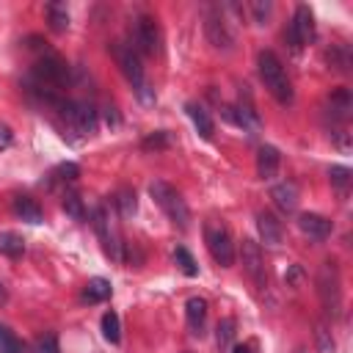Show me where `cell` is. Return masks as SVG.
Returning a JSON list of instances; mask_svg holds the SVG:
<instances>
[{"instance_id":"1","label":"cell","mask_w":353,"mask_h":353,"mask_svg":"<svg viewBox=\"0 0 353 353\" xmlns=\"http://www.w3.org/2000/svg\"><path fill=\"white\" fill-rule=\"evenodd\" d=\"M256 66H259V77H262L265 88H268L281 105L292 102V85H290V77H287V72H284L279 55H276L273 50H262V52L256 55Z\"/></svg>"},{"instance_id":"2","label":"cell","mask_w":353,"mask_h":353,"mask_svg":"<svg viewBox=\"0 0 353 353\" xmlns=\"http://www.w3.org/2000/svg\"><path fill=\"white\" fill-rule=\"evenodd\" d=\"M149 196H152L154 204L168 215V221H171L174 226L188 229V223H190V210H188L185 199L179 196V190H176L174 185H168V182H163V179H154V182H149Z\"/></svg>"},{"instance_id":"3","label":"cell","mask_w":353,"mask_h":353,"mask_svg":"<svg viewBox=\"0 0 353 353\" xmlns=\"http://www.w3.org/2000/svg\"><path fill=\"white\" fill-rule=\"evenodd\" d=\"M113 58H116V63L121 66L124 77L132 83L138 99H141V102H152L149 83H146V74H143V66H141V55H138L132 47H127V44H113Z\"/></svg>"},{"instance_id":"4","label":"cell","mask_w":353,"mask_h":353,"mask_svg":"<svg viewBox=\"0 0 353 353\" xmlns=\"http://www.w3.org/2000/svg\"><path fill=\"white\" fill-rule=\"evenodd\" d=\"M204 243H207L210 256H212L221 268H232V265H234V243H232L229 229H226L221 221H215V218L204 221Z\"/></svg>"},{"instance_id":"5","label":"cell","mask_w":353,"mask_h":353,"mask_svg":"<svg viewBox=\"0 0 353 353\" xmlns=\"http://www.w3.org/2000/svg\"><path fill=\"white\" fill-rule=\"evenodd\" d=\"M317 295H320L325 312L331 317H336L342 309V281H339V270L334 262H323V268L317 273Z\"/></svg>"},{"instance_id":"6","label":"cell","mask_w":353,"mask_h":353,"mask_svg":"<svg viewBox=\"0 0 353 353\" xmlns=\"http://www.w3.org/2000/svg\"><path fill=\"white\" fill-rule=\"evenodd\" d=\"M58 108H61V113L66 116V121H69V127L72 130H77V132H83V135H91V132H97V127H99V113H97V108L91 105V102H61L58 99Z\"/></svg>"},{"instance_id":"7","label":"cell","mask_w":353,"mask_h":353,"mask_svg":"<svg viewBox=\"0 0 353 353\" xmlns=\"http://www.w3.org/2000/svg\"><path fill=\"white\" fill-rule=\"evenodd\" d=\"M91 226L105 248V254L113 259V262H121V240L116 234V229L110 226V218H108V210L105 207H94L91 210Z\"/></svg>"},{"instance_id":"8","label":"cell","mask_w":353,"mask_h":353,"mask_svg":"<svg viewBox=\"0 0 353 353\" xmlns=\"http://www.w3.org/2000/svg\"><path fill=\"white\" fill-rule=\"evenodd\" d=\"M240 262H243V270L248 273V279L259 290H265L268 287V273H265V259H262V248H259L256 240H248L245 237L240 243Z\"/></svg>"},{"instance_id":"9","label":"cell","mask_w":353,"mask_h":353,"mask_svg":"<svg viewBox=\"0 0 353 353\" xmlns=\"http://www.w3.org/2000/svg\"><path fill=\"white\" fill-rule=\"evenodd\" d=\"M204 36L215 50H232V30L221 14V8H210L204 17Z\"/></svg>"},{"instance_id":"10","label":"cell","mask_w":353,"mask_h":353,"mask_svg":"<svg viewBox=\"0 0 353 353\" xmlns=\"http://www.w3.org/2000/svg\"><path fill=\"white\" fill-rule=\"evenodd\" d=\"M132 50L138 55H154L157 52V44H160V33H157V25L152 17H141L135 22V30H132Z\"/></svg>"},{"instance_id":"11","label":"cell","mask_w":353,"mask_h":353,"mask_svg":"<svg viewBox=\"0 0 353 353\" xmlns=\"http://www.w3.org/2000/svg\"><path fill=\"white\" fill-rule=\"evenodd\" d=\"M314 39V17L309 11V6H298L295 17L290 22V44L295 50H301L303 44H309Z\"/></svg>"},{"instance_id":"12","label":"cell","mask_w":353,"mask_h":353,"mask_svg":"<svg viewBox=\"0 0 353 353\" xmlns=\"http://www.w3.org/2000/svg\"><path fill=\"white\" fill-rule=\"evenodd\" d=\"M185 320H188V331L193 336H201L204 334V323H207V301L199 298V295L188 298V303H185Z\"/></svg>"},{"instance_id":"13","label":"cell","mask_w":353,"mask_h":353,"mask_svg":"<svg viewBox=\"0 0 353 353\" xmlns=\"http://www.w3.org/2000/svg\"><path fill=\"white\" fill-rule=\"evenodd\" d=\"M298 229L312 240H325L331 234V221L317 212H303V215H298Z\"/></svg>"},{"instance_id":"14","label":"cell","mask_w":353,"mask_h":353,"mask_svg":"<svg viewBox=\"0 0 353 353\" xmlns=\"http://www.w3.org/2000/svg\"><path fill=\"white\" fill-rule=\"evenodd\" d=\"M270 199H273V204L281 212H295V207H298V185L290 182V179H284V182H279V185L270 188Z\"/></svg>"},{"instance_id":"15","label":"cell","mask_w":353,"mask_h":353,"mask_svg":"<svg viewBox=\"0 0 353 353\" xmlns=\"http://www.w3.org/2000/svg\"><path fill=\"white\" fill-rule=\"evenodd\" d=\"M350 108H353V97L347 88H336L331 91L328 102H325V113L334 119V121H345L350 116Z\"/></svg>"},{"instance_id":"16","label":"cell","mask_w":353,"mask_h":353,"mask_svg":"<svg viewBox=\"0 0 353 353\" xmlns=\"http://www.w3.org/2000/svg\"><path fill=\"white\" fill-rule=\"evenodd\" d=\"M279 163H281V154H279L276 146L265 143V146L256 149V174H259L262 179H273L276 171H279Z\"/></svg>"},{"instance_id":"17","label":"cell","mask_w":353,"mask_h":353,"mask_svg":"<svg viewBox=\"0 0 353 353\" xmlns=\"http://www.w3.org/2000/svg\"><path fill=\"white\" fill-rule=\"evenodd\" d=\"M256 229H259V237H262L265 245H279L281 243L284 229H281V223L270 212H259L256 215Z\"/></svg>"},{"instance_id":"18","label":"cell","mask_w":353,"mask_h":353,"mask_svg":"<svg viewBox=\"0 0 353 353\" xmlns=\"http://www.w3.org/2000/svg\"><path fill=\"white\" fill-rule=\"evenodd\" d=\"M185 110H188V116H190L196 132H199L201 138H212V132H215V121H212V116H210L201 105H196V102H188Z\"/></svg>"},{"instance_id":"19","label":"cell","mask_w":353,"mask_h":353,"mask_svg":"<svg viewBox=\"0 0 353 353\" xmlns=\"http://www.w3.org/2000/svg\"><path fill=\"white\" fill-rule=\"evenodd\" d=\"M223 116L229 121H234L237 127H243V130H256L259 127V119L248 105H229V108H223Z\"/></svg>"},{"instance_id":"20","label":"cell","mask_w":353,"mask_h":353,"mask_svg":"<svg viewBox=\"0 0 353 353\" xmlns=\"http://www.w3.org/2000/svg\"><path fill=\"white\" fill-rule=\"evenodd\" d=\"M14 215L22 218V221H28V223H41L44 221L41 207L30 196H14Z\"/></svg>"},{"instance_id":"21","label":"cell","mask_w":353,"mask_h":353,"mask_svg":"<svg viewBox=\"0 0 353 353\" xmlns=\"http://www.w3.org/2000/svg\"><path fill=\"white\" fill-rule=\"evenodd\" d=\"M110 295H113V287H110V281L102 279V276L91 279V281L85 284V290H83V301H88V303H102V301H108Z\"/></svg>"},{"instance_id":"22","label":"cell","mask_w":353,"mask_h":353,"mask_svg":"<svg viewBox=\"0 0 353 353\" xmlns=\"http://www.w3.org/2000/svg\"><path fill=\"white\" fill-rule=\"evenodd\" d=\"M113 204H116V210H119V215H121V218H132V215L138 212V199H135V190H132V188H127V185H121V188L116 190Z\"/></svg>"},{"instance_id":"23","label":"cell","mask_w":353,"mask_h":353,"mask_svg":"<svg viewBox=\"0 0 353 353\" xmlns=\"http://www.w3.org/2000/svg\"><path fill=\"white\" fill-rule=\"evenodd\" d=\"M44 14H47V25H50V30L63 33V30L69 28V8H66L63 3H47Z\"/></svg>"},{"instance_id":"24","label":"cell","mask_w":353,"mask_h":353,"mask_svg":"<svg viewBox=\"0 0 353 353\" xmlns=\"http://www.w3.org/2000/svg\"><path fill=\"white\" fill-rule=\"evenodd\" d=\"M0 254L8 259H19L25 254V240L17 232H0Z\"/></svg>"},{"instance_id":"25","label":"cell","mask_w":353,"mask_h":353,"mask_svg":"<svg viewBox=\"0 0 353 353\" xmlns=\"http://www.w3.org/2000/svg\"><path fill=\"white\" fill-rule=\"evenodd\" d=\"M234 328H237L234 317H221V320H218V325H215V342H218L221 350H232Z\"/></svg>"},{"instance_id":"26","label":"cell","mask_w":353,"mask_h":353,"mask_svg":"<svg viewBox=\"0 0 353 353\" xmlns=\"http://www.w3.org/2000/svg\"><path fill=\"white\" fill-rule=\"evenodd\" d=\"M102 336L110 345H119L121 342V320H119L116 312H105L102 314Z\"/></svg>"},{"instance_id":"27","label":"cell","mask_w":353,"mask_h":353,"mask_svg":"<svg viewBox=\"0 0 353 353\" xmlns=\"http://www.w3.org/2000/svg\"><path fill=\"white\" fill-rule=\"evenodd\" d=\"M328 63L336 69V72H350V50L345 44H334L328 52H325Z\"/></svg>"},{"instance_id":"28","label":"cell","mask_w":353,"mask_h":353,"mask_svg":"<svg viewBox=\"0 0 353 353\" xmlns=\"http://www.w3.org/2000/svg\"><path fill=\"white\" fill-rule=\"evenodd\" d=\"M61 207H63V212H66L69 218H74V221H83V218H85V204H83L80 193H74V190L63 193V201H61Z\"/></svg>"},{"instance_id":"29","label":"cell","mask_w":353,"mask_h":353,"mask_svg":"<svg viewBox=\"0 0 353 353\" xmlns=\"http://www.w3.org/2000/svg\"><path fill=\"white\" fill-rule=\"evenodd\" d=\"M328 179H331V185L336 188V193H347V188H350V179H353V174H350V168L347 165H331L328 168Z\"/></svg>"},{"instance_id":"30","label":"cell","mask_w":353,"mask_h":353,"mask_svg":"<svg viewBox=\"0 0 353 353\" xmlns=\"http://www.w3.org/2000/svg\"><path fill=\"white\" fill-rule=\"evenodd\" d=\"M314 345H317V353H334L336 350L334 336H331V331H328L325 323H317L314 325Z\"/></svg>"},{"instance_id":"31","label":"cell","mask_w":353,"mask_h":353,"mask_svg":"<svg viewBox=\"0 0 353 353\" xmlns=\"http://www.w3.org/2000/svg\"><path fill=\"white\" fill-rule=\"evenodd\" d=\"M174 262L179 265V270H182L188 279L199 276V265H196V259L190 256V251H188V248H176V251H174Z\"/></svg>"},{"instance_id":"32","label":"cell","mask_w":353,"mask_h":353,"mask_svg":"<svg viewBox=\"0 0 353 353\" xmlns=\"http://www.w3.org/2000/svg\"><path fill=\"white\" fill-rule=\"evenodd\" d=\"M0 353H22V342L8 325H0Z\"/></svg>"},{"instance_id":"33","label":"cell","mask_w":353,"mask_h":353,"mask_svg":"<svg viewBox=\"0 0 353 353\" xmlns=\"http://www.w3.org/2000/svg\"><path fill=\"white\" fill-rule=\"evenodd\" d=\"M50 176L55 182H74L80 176V165L77 163H61V165H55V171Z\"/></svg>"},{"instance_id":"34","label":"cell","mask_w":353,"mask_h":353,"mask_svg":"<svg viewBox=\"0 0 353 353\" xmlns=\"http://www.w3.org/2000/svg\"><path fill=\"white\" fill-rule=\"evenodd\" d=\"M303 279H306V273H303V268H301V265H290V270H287V276H284V281H287V287H292V290H298V287L303 284Z\"/></svg>"},{"instance_id":"35","label":"cell","mask_w":353,"mask_h":353,"mask_svg":"<svg viewBox=\"0 0 353 353\" xmlns=\"http://www.w3.org/2000/svg\"><path fill=\"white\" fill-rule=\"evenodd\" d=\"M163 146H168V135L165 132H154V135H149L143 141V149H163Z\"/></svg>"},{"instance_id":"36","label":"cell","mask_w":353,"mask_h":353,"mask_svg":"<svg viewBox=\"0 0 353 353\" xmlns=\"http://www.w3.org/2000/svg\"><path fill=\"white\" fill-rule=\"evenodd\" d=\"M254 17H256V25H268V14H270V3H254L251 6Z\"/></svg>"},{"instance_id":"37","label":"cell","mask_w":353,"mask_h":353,"mask_svg":"<svg viewBox=\"0 0 353 353\" xmlns=\"http://www.w3.org/2000/svg\"><path fill=\"white\" fill-rule=\"evenodd\" d=\"M36 353H61L55 336H44V339H39V342H36Z\"/></svg>"},{"instance_id":"38","label":"cell","mask_w":353,"mask_h":353,"mask_svg":"<svg viewBox=\"0 0 353 353\" xmlns=\"http://www.w3.org/2000/svg\"><path fill=\"white\" fill-rule=\"evenodd\" d=\"M11 143H14V132H11V127H8V124H3V121H0V152H3V149H8Z\"/></svg>"},{"instance_id":"39","label":"cell","mask_w":353,"mask_h":353,"mask_svg":"<svg viewBox=\"0 0 353 353\" xmlns=\"http://www.w3.org/2000/svg\"><path fill=\"white\" fill-rule=\"evenodd\" d=\"M254 350H256L254 342H243V345H234V347H232V353H254Z\"/></svg>"},{"instance_id":"40","label":"cell","mask_w":353,"mask_h":353,"mask_svg":"<svg viewBox=\"0 0 353 353\" xmlns=\"http://www.w3.org/2000/svg\"><path fill=\"white\" fill-rule=\"evenodd\" d=\"M3 303H6V287L0 284V306H3Z\"/></svg>"}]
</instances>
